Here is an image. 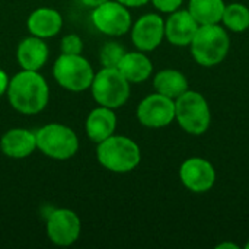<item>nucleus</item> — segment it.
Returning <instances> with one entry per match:
<instances>
[{
  "instance_id": "nucleus-13",
  "label": "nucleus",
  "mask_w": 249,
  "mask_h": 249,
  "mask_svg": "<svg viewBox=\"0 0 249 249\" xmlns=\"http://www.w3.org/2000/svg\"><path fill=\"white\" fill-rule=\"evenodd\" d=\"M198 26V22L188 10H175L165 22V36L174 45H190Z\"/></svg>"
},
{
  "instance_id": "nucleus-17",
  "label": "nucleus",
  "mask_w": 249,
  "mask_h": 249,
  "mask_svg": "<svg viewBox=\"0 0 249 249\" xmlns=\"http://www.w3.org/2000/svg\"><path fill=\"white\" fill-rule=\"evenodd\" d=\"M86 134L93 143H101L115 133L117 128V115L114 109L99 105L92 109L86 118Z\"/></svg>"
},
{
  "instance_id": "nucleus-5",
  "label": "nucleus",
  "mask_w": 249,
  "mask_h": 249,
  "mask_svg": "<svg viewBox=\"0 0 249 249\" xmlns=\"http://www.w3.org/2000/svg\"><path fill=\"white\" fill-rule=\"evenodd\" d=\"M53 76L63 89L83 92L90 89L95 73L82 54H61L53 66Z\"/></svg>"
},
{
  "instance_id": "nucleus-10",
  "label": "nucleus",
  "mask_w": 249,
  "mask_h": 249,
  "mask_svg": "<svg viewBox=\"0 0 249 249\" xmlns=\"http://www.w3.org/2000/svg\"><path fill=\"white\" fill-rule=\"evenodd\" d=\"M175 118V101L162 93L146 96L137 107V120L149 128H162Z\"/></svg>"
},
{
  "instance_id": "nucleus-15",
  "label": "nucleus",
  "mask_w": 249,
  "mask_h": 249,
  "mask_svg": "<svg viewBox=\"0 0 249 249\" xmlns=\"http://www.w3.org/2000/svg\"><path fill=\"white\" fill-rule=\"evenodd\" d=\"M16 58L22 70L38 71L48 60V45L42 38L34 35L23 38L18 45Z\"/></svg>"
},
{
  "instance_id": "nucleus-2",
  "label": "nucleus",
  "mask_w": 249,
  "mask_h": 249,
  "mask_svg": "<svg viewBox=\"0 0 249 249\" xmlns=\"http://www.w3.org/2000/svg\"><path fill=\"white\" fill-rule=\"evenodd\" d=\"M96 159L102 168L115 174H125L137 168L142 159L139 144L125 136H109L96 146Z\"/></svg>"
},
{
  "instance_id": "nucleus-16",
  "label": "nucleus",
  "mask_w": 249,
  "mask_h": 249,
  "mask_svg": "<svg viewBox=\"0 0 249 249\" xmlns=\"http://www.w3.org/2000/svg\"><path fill=\"white\" fill-rule=\"evenodd\" d=\"M26 26L31 35L47 39L55 36L63 28V18L58 10L51 7L35 9L26 20Z\"/></svg>"
},
{
  "instance_id": "nucleus-24",
  "label": "nucleus",
  "mask_w": 249,
  "mask_h": 249,
  "mask_svg": "<svg viewBox=\"0 0 249 249\" xmlns=\"http://www.w3.org/2000/svg\"><path fill=\"white\" fill-rule=\"evenodd\" d=\"M184 0H152L153 6L163 12V13H172L175 10H178L181 7Z\"/></svg>"
},
{
  "instance_id": "nucleus-14",
  "label": "nucleus",
  "mask_w": 249,
  "mask_h": 249,
  "mask_svg": "<svg viewBox=\"0 0 249 249\" xmlns=\"http://www.w3.org/2000/svg\"><path fill=\"white\" fill-rule=\"evenodd\" d=\"M0 149L10 159H25L36 149L35 133L26 128H10L1 136Z\"/></svg>"
},
{
  "instance_id": "nucleus-4",
  "label": "nucleus",
  "mask_w": 249,
  "mask_h": 249,
  "mask_svg": "<svg viewBox=\"0 0 249 249\" xmlns=\"http://www.w3.org/2000/svg\"><path fill=\"white\" fill-rule=\"evenodd\" d=\"M36 149L54 160L71 159L79 150L77 134L67 125L51 123L35 131Z\"/></svg>"
},
{
  "instance_id": "nucleus-9",
  "label": "nucleus",
  "mask_w": 249,
  "mask_h": 249,
  "mask_svg": "<svg viewBox=\"0 0 249 249\" xmlns=\"http://www.w3.org/2000/svg\"><path fill=\"white\" fill-rule=\"evenodd\" d=\"M80 232L82 222L70 209H55L47 217V236L57 247L73 245Z\"/></svg>"
},
{
  "instance_id": "nucleus-12",
  "label": "nucleus",
  "mask_w": 249,
  "mask_h": 249,
  "mask_svg": "<svg viewBox=\"0 0 249 249\" xmlns=\"http://www.w3.org/2000/svg\"><path fill=\"white\" fill-rule=\"evenodd\" d=\"M181 182L193 193H206L216 182V171L213 165L201 158L187 159L179 169Z\"/></svg>"
},
{
  "instance_id": "nucleus-27",
  "label": "nucleus",
  "mask_w": 249,
  "mask_h": 249,
  "mask_svg": "<svg viewBox=\"0 0 249 249\" xmlns=\"http://www.w3.org/2000/svg\"><path fill=\"white\" fill-rule=\"evenodd\" d=\"M86 7H90V9H95V7H98V6H101L102 3H105V1H108V0H80Z\"/></svg>"
},
{
  "instance_id": "nucleus-19",
  "label": "nucleus",
  "mask_w": 249,
  "mask_h": 249,
  "mask_svg": "<svg viewBox=\"0 0 249 249\" xmlns=\"http://www.w3.org/2000/svg\"><path fill=\"white\" fill-rule=\"evenodd\" d=\"M153 86L158 93L177 99L178 96H181L184 92L188 90V80L184 76V73H181L179 70L166 69V70H160L155 76Z\"/></svg>"
},
{
  "instance_id": "nucleus-28",
  "label": "nucleus",
  "mask_w": 249,
  "mask_h": 249,
  "mask_svg": "<svg viewBox=\"0 0 249 249\" xmlns=\"http://www.w3.org/2000/svg\"><path fill=\"white\" fill-rule=\"evenodd\" d=\"M223 248L238 249V245H235V244H228V242H225V244H220V245H217V249H223Z\"/></svg>"
},
{
  "instance_id": "nucleus-7",
  "label": "nucleus",
  "mask_w": 249,
  "mask_h": 249,
  "mask_svg": "<svg viewBox=\"0 0 249 249\" xmlns=\"http://www.w3.org/2000/svg\"><path fill=\"white\" fill-rule=\"evenodd\" d=\"M175 118L190 134L200 136L207 131L212 120L206 98L194 90H187L175 99Z\"/></svg>"
},
{
  "instance_id": "nucleus-6",
  "label": "nucleus",
  "mask_w": 249,
  "mask_h": 249,
  "mask_svg": "<svg viewBox=\"0 0 249 249\" xmlns=\"http://www.w3.org/2000/svg\"><path fill=\"white\" fill-rule=\"evenodd\" d=\"M90 90L93 99L99 105L117 109L130 98V82L118 69L102 67L98 73H95Z\"/></svg>"
},
{
  "instance_id": "nucleus-26",
  "label": "nucleus",
  "mask_w": 249,
  "mask_h": 249,
  "mask_svg": "<svg viewBox=\"0 0 249 249\" xmlns=\"http://www.w3.org/2000/svg\"><path fill=\"white\" fill-rule=\"evenodd\" d=\"M117 1H120L125 7H140V6H144L146 3H149L150 0H117Z\"/></svg>"
},
{
  "instance_id": "nucleus-22",
  "label": "nucleus",
  "mask_w": 249,
  "mask_h": 249,
  "mask_svg": "<svg viewBox=\"0 0 249 249\" xmlns=\"http://www.w3.org/2000/svg\"><path fill=\"white\" fill-rule=\"evenodd\" d=\"M125 54V50L121 44L118 42H107L102 50H101V54H99V60H101V64L102 67H112V69H117L120 61L123 60Z\"/></svg>"
},
{
  "instance_id": "nucleus-25",
  "label": "nucleus",
  "mask_w": 249,
  "mask_h": 249,
  "mask_svg": "<svg viewBox=\"0 0 249 249\" xmlns=\"http://www.w3.org/2000/svg\"><path fill=\"white\" fill-rule=\"evenodd\" d=\"M9 82H10V77L7 76V73L4 70L0 69V96H3L4 93H7Z\"/></svg>"
},
{
  "instance_id": "nucleus-21",
  "label": "nucleus",
  "mask_w": 249,
  "mask_h": 249,
  "mask_svg": "<svg viewBox=\"0 0 249 249\" xmlns=\"http://www.w3.org/2000/svg\"><path fill=\"white\" fill-rule=\"evenodd\" d=\"M222 22L233 32H244L249 28V9L241 3L228 4L222 16Z\"/></svg>"
},
{
  "instance_id": "nucleus-3",
  "label": "nucleus",
  "mask_w": 249,
  "mask_h": 249,
  "mask_svg": "<svg viewBox=\"0 0 249 249\" xmlns=\"http://www.w3.org/2000/svg\"><path fill=\"white\" fill-rule=\"evenodd\" d=\"M190 45L194 60L200 66L212 67L226 58L231 42L228 32L214 23L200 25Z\"/></svg>"
},
{
  "instance_id": "nucleus-23",
  "label": "nucleus",
  "mask_w": 249,
  "mask_h": 249,
  "mask_svg": "<svg viewBox=\"0 0 249 249\" xmlns=\"http://www.w3.org/2000/svg\"><path fill=\"white\" fill-rule=\"evenodd\" d=\"M60 48H61V54H82L83 41L79 35L69 34V35L63 36Z\"/></svg>"
},
{
  "instance_id": "nucleus-8",
  "label": "nucleus",
  "mask_w": 249,
  "mask_h": 249,
  "mask_svg": "<svg viewBox=\"0 0 249 249\" xmlns=\"http://www.w3.org/2000/svg\"><path fill=\"white\" fill-rule=\"evenodd\" d=\"M92 22L99 32L108 36H121L131 29V15L128 7L117 0H108L92 9Z\"/></svg>"
},
{
  "instance_id": "nucleus-11",
  "label": "nucleus",
  "mask_w": 249,
  "mask_h": 249,
  "mask_svg": "<svg viewBox=\"0 0 249 249\" xmlns=\"http://www.w3.org/2000/svg\"><path fill=\"white\" fill-rule=\"evenodd\" d=\"M165 36V22L156 13L143 15L131 26V41L139 51H153Z\"/></svg>"
},
{
  "instance_id": "nucleus-18",
  "label": "nucleus",
  "mask_w": 249,
  "mask_h": 249,
  "mask_svg": "<svg viewBox=\"0 0 249 249\" xmlns=\"http://www.w3.org/2000/svg\"><path fill=\"white\" fill-rule=\"evenodd\" d=\"M117 69L121 71V74L130 83L144 82L146 79L150 77V74L153 71L152 61L149 60V57L146 54H143L140 51L125 53Z\"/></svg>"
},
{
  "instance_id": "nucleus-29",
  "label": "nucleus",
  "mask_w": 249,
  "mask_h": 249,
  "mask_svg": "<svg viewBox=\"0 0 249 249\" xmlns=\"http://www.w3.org/2000/svg\"><path fill=\"white\" fill-rule=\"evenodd\" d=\"M245 249H249V241L247 242V245H245Z\"/></svg>"
},
{
  "instance_id": "nucleus-1",
  "label": "nucleus",
  "mask_w": 249,
  "mask_h": 249,
  "mask_svg": "<svg viewBox=\"0 0 249 249\" xmlns=\"http://www.w3.org/2000/svg\"><path fill=\"white\" fill-rule=\"evenodd\" d=\"M7 99L13 109L23 115L42 112L50 99V88L42 74L32 70L16 73L7 88Z\"/></svg>"
},
{
  "instance_id": "nucleus-20",
  "label": "nucleus",
  "mask_w": 249,
  "mask_h": 249,
  "mask_svg": "<svg viewBox=\"0 0 249 249\" xmlns=\"http://www.w3.org/2000/svg\"><path fill=\"white\" fill-rule=\"evenodd\" d=\"M225 7L223 0H190L188 12L198 25H214L222 20Z\"/></svg>"
}]
</instances>
